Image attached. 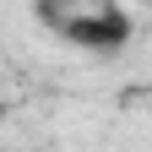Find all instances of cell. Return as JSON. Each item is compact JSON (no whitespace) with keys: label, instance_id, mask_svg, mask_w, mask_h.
I'll use <instances>...</instances> for the list:
<instances>
[{"label":"cell","instance_id":"obj_1","mask_svg":"<svg viewBox=\"0 0 152 152\" xmlns=\"http://www.w3.org/2000/svg\"><path fill=\"white\" fill-rule=\"evenodd\" d=\"M38 11H44V22L71 38V44L82 49H120L130 38V16L114 6V0H38Z\"/></svg>","mask_w":152,"mask_h":152}]
</instances>
